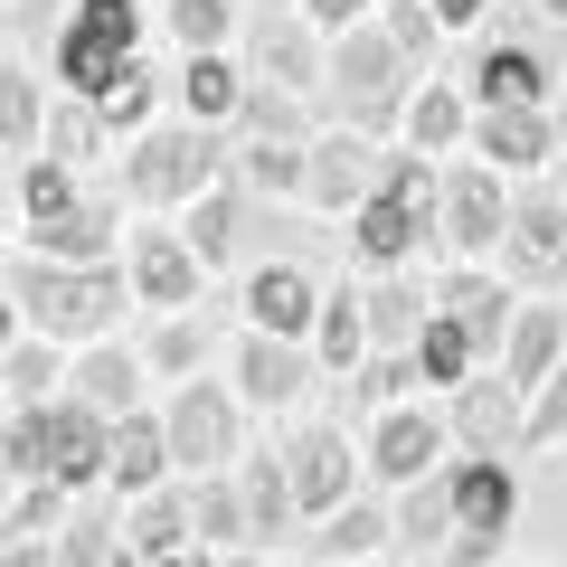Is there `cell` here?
Here are the masks:
<instances>
[{
	"label": "cell",
	"instance_id": "7c38bea8",
	"mask_svg": "<svg viewBox=\"0 0 567 567\" xmlns=\"http://www.w3.org/2000/svg\"><path fill=\"white\" fill-rule=\"evenodd\" d=\"M171 416V454H181V473H218L227 454H237V398L208 379H181V398L162 406Z\"/></svg>",
	"mask_w": 567,
	"mask_h": 567
},
{
	"label": "cell",
	"instance_id": "4dcf8cb0",
	"mask_svg": "<svg viewBox=\"0 0 567 567\" xmlns=\"http://www.w3.org/2000/svg\"><path fill=\"white\" fill-rule=\"evenodd\" d=\"M114 227H123L114 199H76L58 227H39V246H48V256H66V265H114Z\"/></svg>",
	"mask_w": 567,
	"mask_h": 567
},
{
	"label": "cell",
	"instance_id": "9f6ffc18",
	"mask_svg": "<svg viewBox=\"0 0 567 567\" xmlns=\"http://www.w3.org/2000/svg\"><path fill=\"white\" fill-rule=\"evenodd\" d=\"M539 20H567V0H539Z\"/></svg>",
	"mask_w": 567,
	"mask_h": 567
},
{
	"label": "cell",
	"instance_id": "ba28073f",
	"mask_svg": "<svg viewBox=\"0 0 567 567\" xmlns=\"http://www.w3.org/2000/svg\"><path fill=\"white\" fill-rule=\"evenodd\" d=\"M123 275H133V293H142V303L189 312V303H199V275H208V256L181 237V227H133V237H123Z\"/></svg>",
	"mask_w": 567,
	"mask_h": 567
},
{
	"label": "cell",
	"instance_id": "11a10c76",
	"mask_svg": "<svg viewBox=\"0 0 567 567\" xmlns=\"http://www.w3.org/2000/svg\"><path fill=\"white\" fill-rule=\"evenodd\" d=\"M218 567H265V558H246V548H227V558H218Z\"/></svg>",
	"mask_w": 567,
	"mask_h": 567
},
{
	"label": "cell",
	"instance_id": "2e32d148",
	"mask_svg": "<svg viewBox=\"0 0 567 567\" xmlns=\"http://www.w3.org/2000/svg\"><path fill=\"white\" fill-rule=\"evenodd\" d=\"M312 369H322V350L284 341V331H246L237 341V398L246 406H293L312 388Z\"/></svg>",
	"mask_w": 567,
	"mask_h": 567
},
{
	"label": "cell",
	"instance_id": "7bdbcfd3",
	"mask_svg": "<svg viewBox=\"0 0 567 567\" xmlns=\"http://www.w3.org/2000/svg\"><path fill=\"white\" fill-rule=\"evenodd\" d=\"M379 20H388V39H398L416 66L445 48V10H435V0H379Z\"/></svg>",
	"mask_w": 567,
	"mask_h": 567
},
{
	"label": "cell",
	"instance_id": "ee69618b",
	"mask_svg": "<svg viewBox=\"0 0 567 567\" xmlns=\"http://www.w3.org/2000/svg\"><path fill=\"white\" fill-rule=\"evenodd\" d=\"M66 511V483L58 473H39V483H10V539H48Z\"/></svg>",
	"mask_w": 567,
	"mask_h": 567
},
{
	"label": "cell",
	"instance_id": "e575fe53",
	"mask_svg": "<svg viewBox=\"0 0 567 567\" xmlns=\"http://www.w3.org/2000/svg\"><path fill=\"white\" fill-rule=\"evenodd\" d=\"M237 483H246V511H256V539H284V529L303 520V502H293V464H284V454H256Z\"/></svg>",
	"mask_w": 567,
	"mask_h": 567
},
{
	"label": "cell",
	"instance_id": "91938a15",
	"mask_svg": "<svg viewBox=\"0 0 567 567\" xmlns=\"http://www.w3.org/2000/svg\"><path fill=\"white\" fill-rule=\"evenodd\" d=\"M558 199H567V171H558Z\"/></svg>",
	"mask_w": 567,
	"mask_h": 567
},
{
	"label": "cell",
	"instance_id": "44dd1931",
	"mask_svg": "<svg viewBox=\"0 0 567 567\" xmlns=\"http://www.w3.org/2000/svg\"><path fill=\"white\" fill-rule=\"evenodd\" d=\"M464 95L473 104H548V58L520 48V39H502V48H483L464 66Z\"/></svg>",
	"mask_w": 567,
	"mask_h": 567
},
{
	"label": "cell",
	"instance_id": "8fae6325",
	"mask_svg": "<svg viewBox=\"0 0 567 567\" xmlns=\"http://www.w3.org/2000/svg\"><path fill=\"white\" fill-rule=\"evenodd\" d=\"M104 464H114V416H104V406H85L76 388H66V398H48V473H58L66 492H95Z\"/></svg>",
	"mask_w": 567,
	"mask_h": 567
},
{
	"label": "cell",
	"instance_id": "bcb514c9",
	"mask_svg": "<svg viewBox=\"0 0 567 567\" xmlns=\"http://www.w3.org/2000/svg\"><path fill=\"white\" fill-rule=\"evenodd\" d=\"M199 360H208V322H199V312H171L162 341H152V369H171V379H199Z\"/></svg>",
	"mask_w": 567,
	"mask_h": 567
},
{
	"label": "cell",
	"instance_id": "f546056e",
	"mask_svg": "<svg viewBox=\"0 0 567 567\" xmlns=\"http://www.w3.org/2000/svg\"><path fill=\"white\" fill-rule=\"evenodd\" d=\"M10 199H20V227H58L66 208H76V162H58V152L20 162L10 171Z\"/></svg>",
	"mask_w": 567,
	"mask_h": 567
},
{
	"label": "cell",
	"instance_id": "8992f818",
	"mask_svg": "<svg viewBox=\"0 0 567 567\" xmlns=\"http://www.w3.org/2000/svg\"><path fill=\"white\" fill-rule=\"evenodd\" d=\"M511 208H520V199L502 189V162H454L445 171V218H435V237H445L464 265H483L492 246L511 237Z\"/></svg>",
	"mask_w": 567,
	"mask_h": 567
},
{
	"label": "cell",
	"instance_id": "d590c367",
	"mask_svg": "<svg viewBox=\"0 0 567 567\" xmlns=\"http://www.w3.org/2000/svg\"><path fill=\"white\" fill-rule=\"evenodd\" d=\"M312 350H322V369L360 379V360H369V303H360V293H331V303H322V322H312Z\"/></svg>",
	"mask_w": 567,
	"mask_h": 567
},
{
	"label": "cell",
	"instance_id": "b9f144b4",
	"mask_svg": "<svg viewBox=\"0 0 567 567\" xmlns=\"http://www.w3.org/2000/svg\"><path fill=\"white\" fill-rule=\"evenodd\" d=\"M95 104H104V123H114V133H142V123H152V104H162V76H152L142 58H123V76L104 85Z\"/></svg>",
	"mask_w": 567,
	"mask_h": 567
},
{
	"label": "cell",
	"instance_id": "e0dca14e",
	"mask_svg": "<svg viewBox=\"0 0 567 567\" xmlns=\"http://www.w3.org/2000/svg\"><path fill=\"white\" fill-rule=\"evenodd\" d=\"M435 303H445L454 322L473 331V350H483V360H502V350H511L520 303H511V284H502V275H483V265H454V275L435 284Z\"/></svg>",
	"mask_w": 567,
	"mask_h": 567
},
{
	"label": "cell",
	"instance_id": "680465c9",
	"mask_svg": "<svg viewBox=\"0 0 567 567\" xmlns=\"http://www.w3.org/2000/svg\"><path fill=\"white\" fill-rule=\"evenodd\" d=\"M502 10H539V0H502Z\"/></svg>",
	"mask_w": 567,
	"mask_h": 567
},
{
	"label": "cell",
	"instance_id": "f5cc1de1",
	"mask_svg": "<svg viewBox=\"0 0 567 567\" xmlns=\"http://www.w3.org/2000/svg\"><path fill=\"white\" fill-rule=\"evenodd\" d=\"M435 10H445V29H473V20H492L502 0H435Z\"/></svg>",
	"mask_w": 567,
	"mask_h": 567
},
{
	"label": "cell",
	"instance_id": "f6af8a7d",
	"mask_svg": "<svg viewBox=\"0 0 567 567\" xmlns=\"http://www.w3.org/2000/svg\"><path fill=\"white\" fill-rule=\"evenodd\" d=\"M406 388H425L416 350H369V360H360V398L369 406H406Z\"/></svg>",
	"mask_w": 567,
	"mask_h": 567
},
{
	"label": "cell",
	"instance_id": "681fc988",
	"mask_svg": "<svg viewBox=\"0 0 567 567\" xmlns=\"http://www.w3.org/2000/svg\"><path fill=\"white\" fill-rule=\"evenodd\" d=\"M558 435H567V360L529 388V445H558Z\"/></svg>",
	"mask_w": 567,
	"mask_h": 567
},
{
	"label": "cell",
	"instance_id": "c3c4849f",
	"mask_svg": "<svg viewBox=\"0 0 567 567\" xmlns=\"http://www.w3.org/2000/svg\"><path fill=\"white\" fill-rule=\"evenodd\" d=\"M171 39L181 48H227V0H171Z\"/></svg>",
	"mask_w": 567,
	"mask_h": 567
},
{
	"label": "cell",
	"instance_id": "f907efd6",
	"mask_svg": "<svg viewBox=\"0 0 567 567\" xmlns=\"http://www.w3.org/2000/svg\"><path fill=\"white\" fill-rule=\"evenodd\" d=\"M114 520H66V548H58V567H114Z\"/></svg>",
	"mask_w": 567,
	"mask_h": 567
},
{
	"label": "cell",
	"instance_id": "30bf717a",
	"mask_svg": "<svg viewBox=\"0 0 567 567\" xmlns=\"http://www.w3.org/2000/svg\"><path fill=\"white\" fill-rule=\"evenodd\" d=\"M379 171H388L379 133L331 123V133H312V189H303V199L312 208H360V199H379Z\"/></svg>",
	"mask_w": 567,
	"mask_h": 567
},
{
	"label": "cell",
	"instance_id": "3957f363",
	"mask_svg": "<svg viewBox=\"0 0 567 567\" xmlns=\"http://www.w3.org/2000/svg\"><path fill=\"white\" fill-rule=\"evenodd\" d=\"M218 181H227V142L208 133L199 114L189 123H142L133 152H123V189L152 199V208H189L199 189H218Z\"/></svg>",
	"mask_w": 567,
	"mask_h": 567
},
{
	"label": "cell",
	"instance_id": "d4e9b609",
	"mask_svg": "<svg viewBox=\"0 0 567 567\" xmlns=\"http://www.w3.org/2000/svg\"><path fill=\"white\" fill-rule=\"evenodd\" d=\"M558 360H567V303H520V322H511V350H502V369H511L520 388H539Z\"/></svg>",
	"mask_w": 567,
	"mask_h": 567
},
{
	"label": "cell",
	"instance_id": "9c48e42d",
	"mask_svg": "<svg viewBox=\"0 0 567 567\" xmlns=\"http://www.w3.org/2000/svg\"><path fill=\"white\" fill-rule=\"evenodd\" d=\"M454 416H435V406H388L379 416V435H369V473H379V483H425V473H445L454 464Z\"/></svg>",
	"mask_w": 567,
	"mask_h": 567
},
{
	"label": "cell",
	"instance_id": "4316f807",
	"mask_svg": "<svg viewBox=\"0 0 567 567\" xmlns=\"http://www.w3.org/2000/svg\"><path fill=\"white\" fill-rule=\"evenodd\" d=\"M473 133V95L445 76H416V104H406V142L416 152H454V142Z\"/></svg>",
	"mask_w": 567,
	"mask_h": 567
},
{
	"label": "cell",
	"instance_id": "816d5d0a",
	"mask_svg": "<svg viewBox=\"0 0 567 567\" xmlns=\"http://www.w3.org/2000/svg\"><path fill=\"white\" fill-rule=\"evenodd\" d=\"M303 10H312V20L331 29V39H341V29H360L369 10H379V0H303Z\"/></svg>",
	"mask_w": 567,
	"mask_h": 567
},
{
	"label": "cell",
	"instance_id": "6da1fadb",
	"mask_svg": "<svg viewBox=\"0 0 567 567\" xmlns=\"http://www.w3.org/2000/svg\"><path fill=\"white\" fill-rule=\"evenodd\" d=\"M10 322H39L48 341H104L114 331V312H123V275L114 265H66V256H10Z\"/></svg>",
	"mask_w": 567,
	"mask_h": 567
},
{
	"label": "cell",
	"instance_id": "f1b7e54d",
	"mask_svg": "<svg viewBox=\"0 0 567 567\" xmlns=\"http://www.w3.org/2000/svg\"><path fill=\"white\" fill-rule=\"evenodd\" d=\"M246 85H256V66H237L227 48H189V114L199 123H237Z\"/></svg>",
	"mask_w": 567,
	"mask_h": 567
},
{
	"label": "cell",
	"instance_id": "52a82bcc",
	"mask_svg": "<svg viewBox=\"0 0 567 567\" xmlns=\"http://www.w3.org/2000/svg\"><path fill=\"white\" fill-rule=\"evenodd\" d=\"M246 66L265 85H293V95H322L331 85V29L312 10H256V39H246Z\"/></svg>",
	"mask_w": 567,
	"mask_h": 567
},
{
	"label": "cell",
	"instance_id": "836d02e7",
	"mask_svg": "<svg viewBox=\"0 0 567 567\" xmlns=\"http://www.w3.org/2000/svg\"><path fill=\"white\" fill-rule=\"evenodd\" d=\"M189 520H199V548H246L256 539V511H246V483H189Z\"/></svg>",
	"mask_w": 567,
	"mask_h": 567
},
{
	"label": "cell",
	"instance_id": "6f0895ef",
	"mask_svg": "<svg viewBox=\"0 0 567 567\" xmlns=\"http://www.w3.org/2000/svg\"><path fill=\"white\" fill-rule=\"evenodd\" d=\"M256 10H303V0H256Z\"/></svg>",
	"mask_w": 567,
	"mask_h": 567
},
{
	"label": "cell",
	"instance_id": "5b68a950",
	"mask_svg": "<svg viewBox=\"0 0 567 567\" xmlns=\"http://www.w3.org/2000/svg\"><path fill=\"white\" fill-rule=\"evenodd\" d=\"M454 445L464 454H529V388L502 360H483L454 388Z\"/></svg>",
	"mask_w": 567,
	"mask_h": 567
},
{
	"label": "cell",
	"instance_id": "277c9868",
	"mask_svg": "<svg viewBox=\"0 0 567 567\" xmlns=\"http://www.w3.org/2000/svg\"><path fill=\"white\" fill-rule=\"evenodd\" d=\"M123 58H142V10L133 0H76V20L48 48V66L66 76V95H104V85L123 76Z\"/></svg>",
	"mask_w": 567,
	"mask_h": 567
},
{
	"label": "cell",
	"instance_id": "d6a6232c",
	"mask_svg": "<svg viewBox=\"0 0 567 567\" xmlns=\"http://www.w3.org/2000/svg\"><path fill=\"white\" fill-rule=\"evenodd\" d=\"M76 398L104 406V416H133V398H142V360H133V350H114V341H95V350L76 360Z\"/></svg>",
	"mask_w": 567,
	"mask_h": 567
},
{
	"label": "cell",
	"instance_id": "7402d4cb",
	"mask_svg": "<svg viewBox=\"0 0 567 567\" xmlns=\"http://www.w3.org/2000/svg\"><path fill=\"white\" fill-rule=\"evenodd\" d=\"M181 464V454H171V416H114V464H104V483L123 492V502H133V492H152L162 483V473Z\"/></svg>",
	"mask_w": 567,
	"mask_h": 567
},
{
	"label": "cell",
	"instance_id": "7dc6e473",
	"mask_svg": "<svg viewBox=\"0 0 567 567\" xmlns=\"http://www.w3.org/2000/svg\"><path fill=\"white\" fill-rule=\"evenodd\" d=\"M406 539H425V529H454V464L425 473V483H406V511H398Z\"/></svg>",
	"mask_w": 567,
	"mask_h": 567
},
{
	"label": "cell",
	"instance_id": "603a6c76",
	"mask_svg": "<svg viewBox=\"0 0 567 567\" xmlns=\"http://www.w3.org/2000/svg\"><path fill=\"white\" fill-rule=\"evenodd\" d=\"M123 548H133V558H181V548H199V520H189V492H171V483L133 492V520H123Z\"/></svg>",
	"mask_w": 567,
	"mask_h": 567
},
{
	"label": "cell",
	"instance_id": "7a4b0ae2",
	"mask_svg": "<svg viewBox=\"0 0 567 567\" xmlns=\"http://www.w3.org/2000/svg\"><path fill=\"white\" fill-rule=\"evenodd\" d=\"M416 76L425 66L388 39V20H360L331 39V114L360 123V133H406V104H416Z\"/></svg>",
	"mask_w": 567,
	"mask_h": 567
},
{
	"label": "cell",
	"instance_id": "8d00e7d4",
	"mask_svg": "<svg viewBox=\"0 0 567 567\" xmlns=\"http://www.w3.org/2000/svg\"><path fill=\"white\" fill-rule=\"evenodd\" d=\"M0 142H10V171L39 162V142H48V123H39V76H29L20 58H10V76H0Z\"/></svg>",
	"mask_w": 567,
	"mask_h": 567
},
{
	"label": "cell",
	"instance_id": "9a60e30c",
	"mask_svg": "<svg viewBox=\"0 0 567 567\" xmlns=\"http://www.w3.org/2000/svg\"><path fill=\"white\" fill-rule=\"evenodd\" d=\"M246 331H284V341H312V322H322V284L303 275V265H256V275H246Z\"/></svg>",
	"mask_w": 567,
	"mask_h": 567
},
{
	"label": "cell",
	"instance_id": "1f68e13d",
	"mask_svg": "<svg viewBox=\"0 0 567 567\" xmlns=\"http://www.w3.org/2000/svg\"><path fill=\"white\" fill-rule=\"evenodd\" d=\"M416 369H425V388H464L473 369H483V350H473V331L454 322L445 303L425 312V331H416Z\"/></svg>",
	"mask_w": 567,
	"mask_h": 567
},
{
	"label": "cell",
	"instance_id": "83f0119b",
	"mask_svg": "<svg viewBox=\"0 0 567 567\" xmlns=\"http://www.w3.org/2000/svg\"><path fill=\"white\" fill-rule=\"evenodd\" d=\"M246 199H256V189H246L237 171H227L218 189H199V199L181 208V218H189V246H199L208 265H227V256H237V227H246Z\"/></svg>",
	"mask_w": 567,
	"mask_h": 567
},
{
	"label": "cell",
	"instance_id": "d6986e66",
	"mask_svg": "<svg viewBox=\"0 0 567 567\" xmlns=\"http://www.w3.org/2000/svg\"><path fill=\"white\" fill-rule=\"evenodd\" d=\"M425 237H435V208H406L398 189H379V199L350 208V246H360L369 265H406Z\"/></svg>",
	"mask_w": 567,
	"mask_h": 567
},
{
	"label": "cell",
	"instance_id": "ffe728a7",
	"mask_svg": "<svg viewBox=\"0 0 567 567\" xmlns=\"http://www.w3.org/2000/svg\"><path fill=\"white\" fill-rule=\"evenodd\" d=\"M520 511V483H511V454H454V529H502Z\"/></svg>",
	"mask_w": 567,
	"mask_h": 567
},
{
	"label": "cell",
	"instance_id": "484cf974",
	"mask_svg": "<svg viewBox=\"0 0 567 567\" xmlns=\"http://www.w3.org/2000/svg\"><path fill=\"white\" fill-rule=\"evenodd\" d=\"M360 303H369V350H416V331H425V312H435V293L398 284V265H388Z\"/></svg>",
	"mask_w": 567,
	"mask_h": 567
},
{
	"label": "cell",
	"instance_id": "ac0fdd59",
	"mask_svg": "<svg viewBox=\"0 0 567 567\" xmlns=\"http://www.w3.org/2000/svg\"><path fill=\"white\" fill-rule=\"evenodd\" d=\"M502 256H511V275H520V284H558V275H567V199H558V189L511 208Z\"/></svg>",
	"mask_w": 567,
	"mask_h": 567
},
{
	"label": "cell",
	"instance_id": "60d3db41",
	"mask_svg": "<svg viewBox=\"0 0 567 567\" xmlns=\"http://www.w3.org/2000/svg\"><path fill=\"white\" fill-rule=\"evenodd\" d=\"M237 123L246 133H265V142H312V123H303V95L293 85H246V104H237Z\"/></svg>",
	"mask_w": 567,
	"mask_h": 567
},
{
	"label": "cell",
	"instance_id": "ab89813d",
	"mask_svg": "<svg viewBox=\"0 0 567 567\" xmlns=\"http://www.w3.org/2000/svg\"><path fill=\"white\" fill-rule=\"evenodd\" d=\"M48 152H58V162H95V152H114L104 104H95V95H66L58 114H48Z\"/></svg>",
	"mask_w": 567,
	"mask_h": 567
},
{
	"label": "cell",
	"instance_id": "db71d44e",
	"mask_svg": "<svg viewBox=\"0 0 567 567\" xmlns=\"http://www.w3.org/2000/svg\"><path fill=\"white\" fill-rule=\"evenodd\" d=\"M0 567H48V558H39V539H10V548H0Z\"/></svg>",
	"mask_w": 567,
	"mask_h": 567
},
{
	"label": "cell",
	"instance_id": "4fadbf2b",
	"mask_svg": "<svg viewBox=\"0 0 567 567\" xmlns=\"http://www.w3.org/2000/svg\"><path fill=\"white\" fill-rule=\"evenodd\" d=\"M284 464H293V502H303V520H331L341 502H360V454H350L341 425H303L293 445H284Z\"/></svg>",
	"mask_w": 567,
	"mask_h": 567
},
{
	"label": "cell",
	"instance_id": "cb8c5ba5",
	"mask_svg": "<svg viewBox=\"0 0 567 567\" xmlns=\"http://www.w3.org/2000/svg\"><path fill=\"white\" fill-rule=\"evenodd\" d=\"M227 171H237L256 199H303V189H312V142H265V133H246V152H227Z\"/></svg>",
	"mask_w": 567,
	"mask_h": 567
},
{
	"label": "cell",
	"instance_id": "f35d334b",
	"mask_svg": "<svg viewBox=\"0 0 567 567\" xmlns=\"http://www.w3.org/2000/svg\"><path fill=\"white\" fill-rule=\"evenodd\" d=\"M379 539H398V520H388L379 502H341L322 529H312V558H369Z\"/></svg>",
	"mask_w": 567,
	"mask_h": 567
},
{
	"label": "cell",
	"instance_id": "5bb4252c",
	"mask_svg": "<svg viewBox=\"0 0 567 567\" xmlns=\"http://www.w3.org/2000/svg\"><path fill=\"white\" fill-rule=\"evenodd\" d=\"M473 152L502 171H548L558 162V114L548 104H473Z\"/></svg>",
	"mask_w": 567,
	"mask_h": 567
},
{
	"label": "cell",
	"instance_id": "74e56055",
	"mask_svg": "<svg viewBox=\"0 0 567 567\" xmlns=\"http://www.w3.org/2000/svg\"><path fill=\"white\" fill-rule=\"evenodd\" d=\"M0 379H10V406H48V379H58V350H48V331L10 322V350H0Z\"/></svg>",
	"mask_w": 567,
	"mask_h": 567
}]
</instances>
